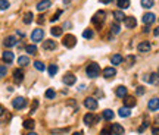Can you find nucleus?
Here are the masks:
<instances>
[{
    "label": "nucleus",
    "mask_w": 159,
    "mask_h": 135,
    "mask_svg": "<svg viewBox=\"0 0 159 135\" xmlns=\"http://www.w3.org/2000/svg\"><path fill=\"white\" fill-rule=\"evenodd\" d=\"M86 74H87V77H90V78H96V77H99V74H100V68L97 63H90L89 66L86 68Z\"/></svg>",
    "instance_id": "nucleus-1"
},
{
    "label": "nucleus",
    "mask_w": 159,
    "mask_h": 135,
    "mask_svg": "<svg viewBox=\"0 0 159 135\" xmlns=\"http://www.w3.org/2000/svg\"><path fill=\"white\" fill-rule=\"evenodd\" d=\"M105 16H106V13L103 11H99L94 13V16L91 18V22H93V25H96L97 28H100L103 25V22H105Z\"/></svg>",
    "instance_id": "nucleus-2"
},
{
    "label": "nucleus",
    "mask_w": 159,
    "mask_h": 135,
    "mask_svg": "<svg viewBox=\"0 0 159 135\" xmlns=\"http://www.w3.org/2000/svg\"><path fill=\"white\" fill-rule=\"evenodd\" d=\"M44 38V31L41 30V28H35L33 34H31V40H33V43H38V41H41Z\"/></svg>",
    "instance_id": "nucleus-3"
},
{
    "label": "nucleus",
    "mask_w": 159,
    "mask_h": 135,
    "mask_svg": "<svg viewBox=\"0 0 159 135\" xmlns=\"http://www.w3.org/2000/svg\"><path fill=\"white\" fill-rule=\"evenodd\" d=\"M75 44H77V38H75L72 34H68V35L63 37V46H65V47L72 49V47H75Z\"/></svg>",
    "instance_id": "nucleus-4"
},
{
    "label": "nucleus",
    "mask_w": 159,
    "mask_h": 135,
    "mask_svg": "<svg viewBox=\"0 0 159 135\" xmlns=\"http://www.w3.org/2000/svg\"><path fill=\"white\" fill-rule=\"evenodd\" d=\"M12 106H13L16 110H21V109H24V107L27 106V100H25L24 97H16V99L12 100Z\"/></svg>",
    "instance_id": "nucleus-5"
},
{
    "label": "nucleus",
    "mask_w": 159,
    "mask_h": 135,
    "mask_svg": "<svg viewBox=\"0 0 159 135\" xmlns=\"http://www.w3.org/2000/svg\"><path fill=\"white\" fill-rule=\"evenodd\" d=\"M84 106L89 109V110H96L97 109V100L96 99H93V97H87L86 100H84Z\"/></svg>",
    "instance_id": "nucleus-6"
},
{
    "label": "nucleus",
    "mask_w": 159,
    "mask_h": 135,
    "mask_svg": "<svg viewBox=\"0 0 159 135\" xmlns=\"http://www.w3.org/2000/svg\"><path fill=\"white\" fill-rule=\"evenodd\" d=\"M155 19H156V16H155V13H152V12L144 13V15H143V18H141L143 24H146V25H152V24L155 22Z\"/></svg>",
    "instance_id": "nucleus-7"
},
{
    "label": "nucleus",
    "mask_w": 159,
    "mask_h": 135,
    "mask_svg": "<svg viewBox=\"0 0 159 135\" xmlns=\"http://www.w3.org/2000/svg\"><path fill=\"white\" fill-rule=\"evenodd\" d=\"M148 107L149 110H152V112H156L159 110V99L158 97H153V99H150L148 103Z\"/></svg>",
    "instance_id": "nucleus-8"
},
{
    "label": "nucleus",
    "mask_w": 159,
    "mask_h": 135,
    "mask_svg": "<svg viewBox=\"0 0 159 135\" xmlns=\"http://www.w3.org/2000/svg\"><path fill=\"white\" fill-rule=\"evenodd\" d=\"M24 81V72L21 69H15L13 71V82L15 84H21Z\"/></svg>",
    "instance_id": "nucleus-9"
},
{
    "label": "nucleus",
    "mask_w": 159,
    "mask_h": 135,
    "mask_svg": "<svg viewBox=\"0 0 159 135\" xmlns=\"http://www.w3.org/2000/svg\"><path fill=\"white\" fill-rule=\"evenodd\" d=\"M150 49H152V46H150L149 41H141L140 44L137 46V50L140 53H148V52H150Z\"/></svg>",
    "instance_id": "nucleus-10"
},
{
    "label": "nucleus",
    "mask_w": 159,
    "mask_h": 135,
    "mask_svg": "<svg viewBox=\"0 0 159 135\" xmlns=\"http://www.w3.org/2000/svg\"><path fill=\"white\" fill-rule=\"evenodd\" d=\"M97 121H99V118L94 116L93 113H87V115L84 116V124L86 125H93V124H96Z\"/></svg>",
    "instance_id": "nucleus-11"
},
{
    "label": "nucleus",
    "mask_w": 159,
    "mask_h": 135,
    "mask_svg": "<svg viewBox=\"0 0 159 135\" xmlns=\"http://www.w3.org/2000/svg\"><path fill=\"white\" fill-rule=\"evenodd\" d=\"M50 6H52V2H50V0H41V2H38V5H37V11H40V12L47 11Z\"/></svg>",
    "instance_id": "nucleus-12"
},
{
    "label": "nucleus",
    "mask_w": 159,
    "mask_h": 135,
    "mask_svg": "<svg viewBox=\"0 0 159 135\" xmlns=\"http://www.w3.org/2000/svg\"><path fill=\"white\" fill-rule=\"evenodd\" d=\"M115 75H116V69L112 66H109V68H105L103 69V77L105 78H114Z\"/></svg>",
    "instance_id": "nucleus-13"
},
{
    "label": "nucleus",
    "mask_w": 159,
    "mask_h": 135,
    "mask_svg": "<svg viewBox=\"0 0 159 135\" xmlns=\"http://www.w3.org/2000/svg\"><path fill=\"white\" fill-rule=\"evenodd\" d=\"M124 104L125 107H128V109H131V107H134L137 104V101L134 97H131V96H125L124 97Z\"/></svg>",
    "instance_id": "nucleus-14"
},
{
    "label": "nucleus",
    "mask_w": 159,
    "mask_h": 135,
    "mask_svg": "<svg viewBox=\"0 0 159 135\" xmlns=\"http://www.w3.org/2000/svg\"><path fill=\"white\" fill-rule=\"evenodd\" d=\"M75 82H77V78L74 74H67L63 77V84H67V85H74Z\"/></svg>",
    "instance_id": "nucleus-15"
},
{
    "label": "nucleus",
    "mask_w": 159,
    "mask_h": 135,
    "mask_svg": "<svg viewBox=\"0 0 159 135\" xmlns=\"http://www.w3.org/2000/svg\"><path fill=\"white\" fill-rule=\"evenodd\" d=\"M111 131H112V134L114 135H124V128L121 126L119 124H114L112 126H111Z\"/></svg>",
    "instance_id": "nucleus-16"
},
{
    "label": "nucleus",
    "mask_w": 159,
    "mask_h": 135,
    "mask_svg": "<svg viewBox=\"0 0 159 135\" xmlns=\"http://www.w3.org/2000/svg\"><path fill=\"white\" fill-rule=\"evenodd\" d=\"M55 49H56V41H53V40L43 41V50H55Z\"/></svg>",
    "instance_id": "nucleus-17"
},
{
    "label": "nucleus",
    "mask_w": 159,
    "mask_h": 135,
    "mask_svg": "<svg viewBox=\"0 0 159 135\" xmlns=\"http://www.w3.org/2000/svg\"><path fill=\"white\" fill-rule=\"evenodd\" d=\"M16 38L13 37V35H9V37H6L5 38V41H3V44L6 46V47H13V46H16Z\"/></svg>",
    "instance_id": "nucleus-18"
},
{
    "label": "nucleus",
    "mask_w": 159,
    "mask_h": 135,
    "mask_svg": "<svg viewBox=\"0 0 159 135\" xmlns=\"http://www.w3.org/2000/svg\"><path fill=\"white\" fill-rule=\"evenodd\" d=\"M149 77H150V78L144 77V79H146V81H149L150 84H155V85H156V84H159V74H158V72H153V74H150Z\"/></svg>",
    "instance_id": "nucleus-19"
},
{
    "label": "nucleus",
    "mask_w": 159,
    "mask_h": 135,
    "mask_svg": "<svg viewBox=\"0 0 159 135\" xmlns=\"http://www.w3.org/2000/svg\"><path fill=\"white\" fill-rule=\"evenodd\" d=\"M136 25H137L136 18H133V16H128V18H125V27H127V28H134Z\"/></svg>",
    "instance_id": "nucleus-20"
},
{
    "label": "nucleus",
    "mask_w": 159,
    "mask_h": 135,
    "mask_svg": "<svg viewBox=\"0 0 159 135\" xmlns=\"http://www.w3.org/2000/svg\"><path fill=\"white\" fill-rule=\"evenodd\" d=\"M127 93H128V90H127V87H124V85H119V87L115 90V94H116L118 97H125Z\"/></svg>",
    "instance_id": "nucleus-21"
},
{
    "label": "nucleus",
    "mask_w": 159,
    "mask_h": 135,
    "mask_svg": "<svg viewBox=\"0 0 159 135\" xmlns=\"http://www.w3.org/2000/svg\"><path fill=\"white\" fill-rule=\"evenodd\" d=\"M2 57H3V62H6V63H12V62H13V59H15V56H13V53H12V52H5Z\"/></svg>",
    "instance_id": "nucleus-22"
},
{
    "label": "nucleus",
    "mask_w": 159,
    "mask_h": 135,
    "mask_svg": "<svg viewBox=\"0 0 159 135\" xmlns=\"http://www.w3.org/2000/svg\"><path fill=\"white\" fill-rule=\"evenodd\" d=\"M114 18H115V21H116V22H121V21H125V18H127V16L124 15V12H122V11H115L114 12Z\"/></svg>",
    "instance_id": "nucleus-23"
},
{
    "label": "nucleus",
    "mask_w": 159,
    "mask_h": 135,
    "mask_svg": "<svg viewBox=\"0 0 159 135\" xmlns=\"http://www.w3.org/2000/svg\"><path fill=\"white\" fill-rule=\"evenodd\" d=\"M118 115H119L121 118H128V116L131 115V110H130L128 107H125V106H124V107H121V109L118 110Z\"/></svg>",
    "instance_id": "nucleus-24"
},
{
    "label": "nucleus",
    "mask_w": 159,
    "mask_h": 135,
    "mask_svg": "<svg viewBox=\"0 0 159 135\" xmlns=\"http://www.w3.org/2000/svg\"><path fill=\"white\" fill-rule=\"evenodd\" d=\"M33 19H34V15H33V12H27V13H25V15H24V24H27V25H28V24H31L33 22Z\"/></svg>",
    "instance_id": "nucleus-25"
},
{
    "label": "nucleus",
    "mask_w": 159,
    "mask_h": 135,
    "mask_svg": "<svg viewBox=\"0 0 159 135\" xmlns=\"http://www.w3.org/2000/svg\"><path fill=\"white\" fill-rule=\"evenodd\" d=\"M116 5L119 9H128L130 8V0H116Z\"/></svg>",
    "instance_id": "nucleus-26"
},
{
    "label": "nucleus",
    "mask_w": 159,
    "mask_h": 135,
    "mask_svg": "<svg viewBox=\"0 0 159 135\" xmlns=\"http://www.w3.org/2000/svg\"><path fill=\"white\" fill-rule=\"evenodd\" d=\"M25 52L30 55H37V46L35 44H28L25 46Z\"/></svg>",
    "instance_id": "nucleus-27"
},
{
    "label": "nucleus",
    "mask_w": 159,
    "mask_h": 135,
    "mask_svg": "<svg viewBox=\"0 0 159 135\" xmlns=\"http://www.w3.org/2000/svg\"><path fill=\"white\" fill-rule=\"evenodd\" d=\"M111 63H112V65H119V63H122V56H121V55H114V56L111 57Z\"/></svg>",
    "instance_id": "nucleus-28"
},
{
    "label": "nucleus",
    "mask_w": 159,
    "mask_h": 135,
    "mask_svg": "<svg viewBox=\"0 0 159 135\" xmlns=\"http://www.w3.org/2000/svg\"><path fill=\"white\" fill-rule=\"evenodd\" d=\"M35 126V122L33 119H27V121H24V128L25 129H34Z\"/></svg>",
    "instance_id": "nucleus-29"
},
{
    "label": "nucleus",
    "mask_w": 159,
    "mask_h": 135,
    "mask_svg": "<svg viewBox=\"0 0 159 135\" xmlns=\"http://www.w3.org/2000/svg\"><path fill=\"white\" fill-rule=\"evenodd\" d=\"M18 65H21V66H27V65H30V59L27 56H19L18 57Z\"/></svg>",
    "instance_id": "nucleus-30"
},
{
    "label": "nucleus",
    "mask_w": 159,
    "mask_h": 135,
    "mask_svg": "<svg viewBox=\"0 0 159 135\" xmlns=\"http://www.w3.org/2000/svg\"><path fill=\"white\" fill-rule=\"evenodd\" d=\"M114 112L112 110H109V109H106V110H103V118L106 119V121H112L114 119Z\"/></svg>",
    "instance_id": "nucleus-31"
},
{
    "label": "nucleus",
    "mask_w": 159,
    "mask_h": 135,
    "mask_svg": "<svg viewBox=\"0 0 159 135\" xmlns=\"http://www.w3.org/2000/svg\"><path fill=\"white\" fill-rule=\"evenodd\" d=\"M57 71H59V68H57L56 65H50L49 69H47V72H49V75H50V77H55V75L57 74Z\"/></svg>",
    "instance_id": "nucleus-32"
},
{
    "label": "nucleus",
    "mask_w": 159,
    "mask_h": 135,
    "mask_svg": "<svg viewBox=\"0 0 159 135\" xmlns=\"http://www.w3.org/2000/svg\"><path fill=\"white\" fill-rule=\"evenodd\" d=\"M153 5H155V0H141V6L144 9H150Z\"/></svg>",
    "instance_id": "nucleus-33"
},
{
    "label": "nucleus",
    "mask_w": 159,
    "mask_h": 135,
    "mask_svg": "<svg viewBox=\"0 0 159 135\" xmlns=\"http://www.w3.org/2000/svg\"><path fill=\"white\" fill-rule=\"evenodd\" d=\"M119 31H121V27L118 22H114L111 25V33L112 34H119Z\"/></svg>",
    "instance_id": "nucleus-34"
},
{
    "label": "nucleus",
    "mask_w": 159,
    "mask_h": 135,
    "mask_svg": "<svg viewBox=\"0 0 159 135\" xmlns=\"http://www.w3.org/2000/svg\"><path fill=\"white\" fill-rule=\"evenodd\" d=\"M46 99H49V100H50V99H55V97H56V93H55V90H53V88H49V90L46 91Z\"/></svg>",
    "instance_id": "nucleus-35"
},
{
    "label": "nucleus",
    "mask_w": 159,
    "mask_h": 135,
    "mask_svg": "<svg viewBox=\"0 0 159 135\" xmlns=\"http://www.w3.org/2000/svg\"><path fill=\"white\" fill-rule=\"evenodd\" d=\"M50 33H52V35H55V37H60V35H62V28H59V27H53Z\"/></svg>",
    "instance_id": "nucleus-36"
},
{
    "label": "nucleus",
    "mask_w": 159,
    "mask_h": 135,
    "mask_svg": "<svg viewBox=\"0 0 159 135\" xmlns=\"http://www.w3.org/2000/svg\"><path fill=\"white\" fill-rule=\"evenodd\" d=\"M93 35H94V33H93L91 30H84V33H83V37H84V38H87V40H91V38H93Z\"/></svg>",
    "instance_id": "nucleus-37"
},
{
    "label": "nucleus",
    "mask_w": 159,
    "mask_h": 135,
    "mask_svg": "<svg viewBox=\"0 0 159 135\" xmlns=\"http://www.w3.org/2000/svg\"><path fill=\"white\" fill-rule=\"evenodd\" d=\"M11 6V3L8 0H0V11H6Z\"/></svg>",
    "instance_id": "nucleus-38"
},
{
    "label": "nucleus",
    "mask_w": 159,
    "mask_h": 135,
    "mask_svg": "<svg viewBox=\"0 0 159 135\" xmlns=\"http://www.w3.org/2000/svg\"><path fill=\"white\" fill-rule=\"evenodd\" d=\"M34 68L37 69V71H44V65H43L40 60H35L34 62Z\"/></svg>",
    "instance_id": "nucleus-39"
},
{
    "label": "nucleus",
    "mask_w": 159,
    "mask_h": 135,
    "mask_svg": "<svg viewBox=\"0 0 159 135\" xmlns=\"http://www.w3.org/2000/svg\"><path fill=\"white\" fill-rule=\"evenodd\" d=\"M6 72H8V69L5 65H0V78H3V77H6Z\"/></svg>",
    "instance_id": "nucleus-40"
},
{
    "label": "nucleus",
    "mask_w": 159,
    "mask_h": 135,
    "mask_svg": "<svg viewBox=\"0 0 159 135\" xmlns=\"http://www.w3.org/2000/svg\"><path fill=\"white\" fill-rule=\"evenodd\" d=\"M60 15H62V11H57L56 13H55V15H53V18H52V19H50V21H52V22H56L57 19H59V16H60Z\"/></svg>",
    "instance_id": "nucleus-41"
},
{
    "label": "nucleus",
    "mask_w": 159,
    "mask_h": 135,
    "mask_svg": "<svg viewBox=\"0 0 159 135\" xmlns=\"http://www.w3.org/2000/svg\"><path fill=\"white\" fill-rule=\"evenodd\" d=\"M136 93H137V96H143L144 94V87H137Z\"/></svg>",
    "instance_id": "nucleus-42"
},
{
    "label": "nucleus",
    "mask_w": 159,
    "mask_h": 135,
    "mask_svg": "<svg viewBox=\"0 0 159 135\" xmlns=\"http://www.w3.org/2000/svg\"><path fill=\"white\" fill-rule=\"evenodd\" d=\"M37 107H38V101L34 100V103H33V106H31V113H34L35 110H37Z\"/></svg>",
    "instance_id": "nucleus-43"
},
{
    "label": "nucleus",
    "mask_w": 159,
    "mask_h": 135,
    "mask_svg": "<svg viewBox=\"0 0 159 135\" xmlns=\"http://www.w3.org/2000/svg\"><path fill=\"white\" fill-rule=\"evenodd\" d=\"M62 132H68V129H55V131H52V134H62Z\"/></svg>",
    "instance_id": "nucleus-44"
},
{
    "label": "nucleus",
    "mask_w": 159,
    "mask_h": 135,
    "mask_svg": "<svg viewBox=\"0 0 159 135\" xmlns=\"http://www.w3.org/2000/svg\"><path fill=\"white\" fill-rule=\"evenodd\" d=\"M152 134H153V135H159V126H155V128H152Z\"/></svg>",
    "instance_id": "nucleus-45"
},
{
    "label": "nucleus",
    "mask_w": 159,
    "mask_h": 135,
    "mask_svg": "<svg viewBox=\"0 0 159 135\" xmlns=\"http://www.w3.org/2000/svg\"><path fill=\"white\" fill-rule=\"evenodd\" d=\"M100 135H112V132H111L109 129H102V132H100Z\"/></svg>",
    "instance_id": "nucleus-46"
},
{
    "label": "nucleus",
    "mask_w": 159,
    "mask_h": 135,
    "mask_svg": "<svg viewBox=\"0 0 159 135\" xmlns=\"http://www.w3.org/2000/svg\"><path fill=\"white\" fill-rule=\"evenodd\" d=\"M127 60H128L130 63H134V60H136V59H134V56H128V57H127Z\"/></svg>",
    "instance_id": "nucleus-47"
},
{
    "label": "nucleus",
    "mask_w": 159,
    "mask_h": 135,
    "mask_svg": "<svg viewBox=\"0 0 159 135\" xmlns=\"http://www.w3.org/2000/svg\"><path fill=\"white\" fill-rule=\"evenodd\" d=\"M153 34H155V37H159V27L153 30Z\"/></svg>",
    "instance_id": "nucleus-48"
},
{
    "label": "nucleus",
    "mask_w": 159,
    "mask_h": 135,
    "mask_svg": "<svg viewBox=\"0 0 159 135\" xmlns=\"http://www.w3.org/2000/svg\"><path fill=\"white\" fill-rule=\"evenodd\" d=\"M100 2H102V3H105V5H109L112 0H100Z\"/></svg>",
    "instance_id": "nucleus-49"
},
{
    "label": "nucleus",
    "mask_w": 159,
    "mask_h": 135,
    "mask_svg": "<svg viewBox=\"0 0 159 135\" xmlns=\"http://www.w3.org/2000/svg\"><path fill=\"white\" fill-rule=\"evenodd\" d=\"M72 135H83V132H81V131H78V132H74Z\"/></svg>",
    "instance_id": "nucleus-50"
},
{
    "label": "nucleus",
    "mask_w": 159,
    "mask_h": 135,
    "mask_svg": "<svg viewBox=\"0 0 159 135\" xmlns=\"http://www.w3.org/2000/svg\"><path fill=\"white\" fill-rule=\"evenodd\" d=\"M3 112H5V110H3V107H2V106H0V116H2V115H3Z\"/></svg>",
    "instance_id": "nucleus-51"
},
{
    "label": "nucleus",
    "mask_w": 159,
    "mask_h": 135,
    "mask_svg": "<svg viewBox=\"0 0 159 135\" xmlns=\"http://www.w3.org/2000/svg\"><path fill=\"white\" fill-rule=\"evenodd\" d=\"M27 135H37V134H35V132H28Z\"/></svg>",
    "instance_id": "nucleus-52"
},
{
    "label": "nucleus",
    "mask_w": 159,
    "mask_h": 135,
    "mask_svg": "<svg viewBox=\"0 0 159 135\" xmlns=\"http://www.w3.org/2000/svg\"><path fill=\"white\" fill-rule=\"evenodd\" d=\"M156 122H159V116H158V118H156Z\"/></svg>",
    "instance_id": "nucleus-53"
},
{
    "label": "nucleus",
    "mask_w": 159,
    "mask_h": 135,
    "mask_svg": "<svg viewBox=\"0 0 159 135\" xmlns=\"http://www.w3.org/2000/svg\"><path fill=\"white\" fill-rule=\"evenodd\" d=\"M158 74H159V72H158Z\"/></svg>",
    "instance_id": "nucleus-54"
}]
</instances>
